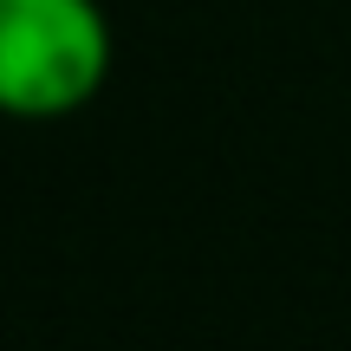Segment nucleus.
<instances>
[{"label": "nucleus", "mask_w": 351, "mask_h": 351, "mask_svg": "<svg viewBox=\"0 0 351 351\" xmlns=\"http://www.w3.org/2000/svg\"><path fill=\"white\" fill-rule=\"evenodd\" d=\"M117 59L98 0H0V117L59 124L104 91Z\"/></svg>", "instance_id": "nucleus-1"}]
</instances>
